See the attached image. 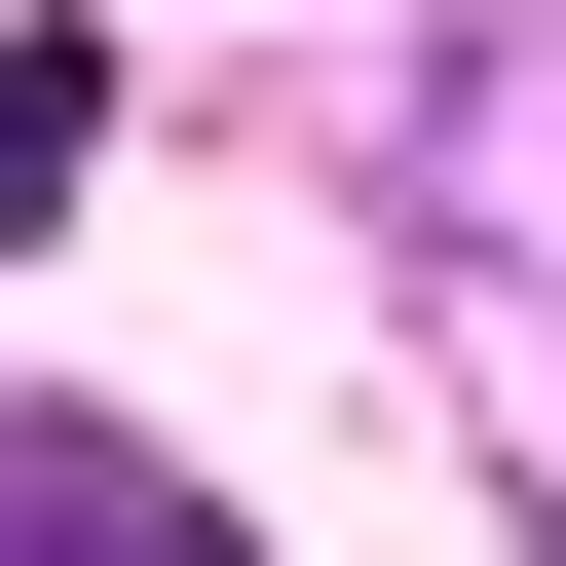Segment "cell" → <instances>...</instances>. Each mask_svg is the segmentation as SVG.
I'll return each mask as SVG.
<instances>
[{"instance_id": "1", "label": "cell", "mask_w": 566, "mask_h": 566, "mask_svg": "<svg viewBox=\"0 0 566 566\" xmlns=\"http://www.w3.org/2000/svg\"><path fill=\"white\" fill-rule=\"evenodd\" d=\"M416 189H453V264H566V0H491V39H453Z\"/></svg>"}, {"instance_id": "2", "label": "cell", "mask_w": 566, "mask_h": 566, "mask_svg": "<svg viewBox=\"0 0 566 566\" xmlns=\"http://www.w3.org/2000/svg\"><path fill=\"white\" fill-rule=\"evenodd\" d=\"M76 151H114V39H0V227H39Z\"/></svg>"}]
</instances>
